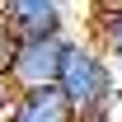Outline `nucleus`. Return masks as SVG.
Returning <instances> with one entry per match:
<instances>
[{
    "label": "nucleus",
    "instance_id": "obj_1",
    "mask_svg": "<svg viewBox=\"0 0 122 122\" xmlns=\"http://www.w3.org/2000/svg\"><path fill=\"white\" fill-rule=\"evenodd\" d=\"M61 94L71 99L80 122L113 113L117 108V71H113L108 52H99L94 42L75 38L71 52H66V66H61Z\"/></svg>",
    "mask_w": 122,
    "mask_h": 122
},
{
    "label": "nucleus",
    "instance_id": "obj_2",
    "mask_svg": "<svg viewBox=\"0 0 122 122\" xmlns=\"http://www.w3.org/2000/svg\"><path fill=\"white\" fill-rule=\"evenodd\" d=\"M75 38H38V42H19V56L10 66V85L19 94L28 89H52L61 85V66H66V52H71Z\"/></svg>",
    "mask_w": 122,
    "mask_h": 122
},
{
    "label": "nucleus",
    "instance_id": "obj_3",
    "mask_svg": "<svg viewBox=\"0 0 122 122\" xmlns=\"http://www.w3.org/2000/svg\"><path fill=\"white\" fill-rule=\"evenodd\" d=\"M0 14L14 28L19 42H38V38H61L66 33V19H61L66 10L56 0H10V5H0Z\"/></svg>",
    "mask_w": 122,
    "mask_h": 122
},
{
    "label": "nucleus",
    "instance_id": "obj_4",
    "mask_svg": "<svg viewBox=\"0 0 122 122\" xmlns=\"http://www.w3.org/2000/svg\"><path fill=\"white\" fill-rule=\"evenodd\" d=\"M10 122H80V117L71 108V99L61 94V85H52V89L19 94L14 108H10Z\"/></svg>",
    "mask_w": 122,
    "mask_h": 122
},
{
    "label": "nucleus",
    "instance_id": "obj_5",
    "mask_svg": "<svg viewBox=\"0 0 122 122\" xmlns=\"http://www.w3.org/2000/svg\"><path fill=\"white\" fill-rule=\"evenodd\" d=\"M94 47L117 56L122 52V0L117 5H99L94 10Z\"/></svg>",
    "mask_w": 122,
    "mask_h": 122
},
{
    "label": "nucleus",
    "instance_id": "obj_6",
    "mask_svg": "<svg viewBox=\"0 0 122 122\" xmlns=\"http://www.w3.org/2000/svg\"><path fill=\"white\" fill-rule=\"evenodd\" d=\"M14 56H19V38H14V28L5 24V14H0V75H10Z\"/></svg>",
    "mask_w": 122,
    "mask_h": 122
},
{
    "label": "nucleus",
    "instance_id": "obj_7",
    "mask_svg": "<svg viewBox=\"0 0 122 122\" xmlns=\"http://www.w3.org/2000/svg\"><path fill=\"white\" fill-rule=\"evenodd\" d=\"M108 61H113V71H117V75H122V52H117V56H108Z\"/></svg>",
    "mask_w": 122,
    "mask_h": 122
},
{
    "label": "nucleus",
    "instance_id": "obj_8",
    "mask_svg": "<svg viewBox=\"0 0 122 122\" xmlns=\"http://www.w3.org/2000/svg\"><path fill=\"white\" fill-rule=\"evenodd\" d=\"M0 122H10V108H0Z\"/></svg>",
    "mask_w": 122,
    "mask_h": 122
}]
</instances>
